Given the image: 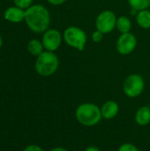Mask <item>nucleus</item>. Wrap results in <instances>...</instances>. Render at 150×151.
Masks as SVG:
<instances>
[{"label":"nucleus","instance_id":"f03ea898","mask_svg":"<svg viewBox=\"0 0 150 151\" xmlns=\"http://www.w3.org/2000/svg\"><path fill=\"white\" fill-rule=\"evenodd\" d=\"M76 120L84 127H95L103 119L101 108L93 103H83L75 111Z\"/></svg>","mask_w":150,"mask_h":151},{"label":"nucleus","instance_id":"20e7f679","mask_svg":"<svg viewBox=\"0 0 150 151\" xmlns=\"http://www.w3.org/2000/svg\"><path fill=\"white\" fill-rule=\"evenodd\" d=\"M63 39L71 48L82 51L87 44L88 36L82 28L76 26H71L65 29L63 33Z\"/></svg>","mask_w":150,"mask_h":151},{"label":"nucleus","instance_id":"f3484780","mask_svg":"<svg viewBox=\"0 0 150 151\" xmlns=\"http://www.w3.org/2000/svg\"><path fill=\"white\" fill-rule=\"evenodd\" d=\"M118 151H140L139 149L133 143H129V142H126V143H124L122 144L119 148Z\"/></svg>","mask_w":150,"mask_h":151},{"label":"nucleus","instance_id":"1a4fd4ad","mask_svg":"<svg viewBox=\"0 0 150 151\" xmlns=\"http://www.w3.org/2000/svg\"><path fill=\"white\" fill-rule=\"evenodd\" d=\"M119 112V105L113 100L105 102L101 107V113L103 119L111 120L117 117Z\"/></svg>","mask_w":150,"mask_h":151},{"label":"nucleus","instance_id":"4468645a","mask_svg":"<svg viewBox=\"0 0 150 151\" xmlns=\"http://www.w3.org/2000/svg\"><path fill=\"white\" fill-rule=\"evenodd\" d=\"M27 50L28 52L35 57H38L40 54H42L44 51V47L42 42H40L37 39H32L27 42Z\"/></svg>","mask_w":150,"mask_h":151},{"label":"nucleus","instance_id":"aec40b11","mask_svg":"<svg viewBox=\"0 0 150 151\" xmlns=\"http://www.w3.org/2000/svg\"><path fill=\"white\" fill-rule=\"evenodd\" d=\"M47 1L52 5H60V4H63L64 3H65L67 0H47Z\"/></svg>","mask_w":150,"mask_h":151},{"label":"nucleus","instance_id":"6e6552de","mask_svg":"<svg viewBox=\"0 0 150 151\" xmlns=\"http://www.w3.org/2000/svg\"><path fill=\"white\" fill-rule=\"evenodd\" d=\"M137 46L136 36L129 32L126 34H121L116 42L117 51L121 55H129L134 51Z\"/></svg>","mask_w":150,"mask_h":151},{"label":"nucleus","instance_id":"f257e3e1","mask_svg":"<svg viewBox=\"0 0 150 151\" xmlns=\"http://www.w3.org/2000/svg\"><path fill=\"white\" fill-rule=\"evenodd\" d=\"M25 22L28 28L34 33H44L50 28V12L42 4H33L25 10Z\"/></svg>","mask_w":150,"mask_h":151},{"label":"nucleus","instance_id":"7ed1b4c3","mask_svg":"<svg viewBox=\"0 0 150 151\" xmlns=\"http://www.w3.org/2000/svg\"><path fill=\"white\" fill-rule=\"evenodd\" d=\"M59 59L55 52L44 50L35 60L34 67L36 73L43 77L53 75L58 69Z\"/></svg>","mask_w":150,"mask_h":151},{"label":"nucleus","instance_id":"9d476101","mask_svg":"<svg viewBox=\"0 0 150 151\" xmlns=\"http://www.w3.org/2000/svg\"><path fill=\"white\" fill-rule=\"evenodd\" d=\"M4 19L11 23H19L25 20V10L21 9L18 6H11L8 7L4 11Z\"/></svg>","mask_w":150,"mask_h":151},{"label":"nucleus","instance_id":"4be33fe9","mask_svg":"<svg viewBox=\"0 0 150 151\" xmlns=\"http://www.w3.org/2000/svg\"><path fill=\"white\" fill-rule=\"evenodd\" d=\"M50 151H68L66 149L63 148V147H56V148H53Z\"/></svg>","mask_w":150,"mask_h":151},{"label":"nucleus","instance_id":"dca6fc26","mask_svg":"<svg viewBox=\"0 0 150 151\" xmlns=\"http://www.w3.org/2000/svg\"><path fill=\"white\" fill-rule=\"evenodd\" d=\"M14 4L16 6L21 8V9H27L28 7H30L31 5H33V1L34 0H13Z\"/></svg>","mask_w":150,"mask_h":151},{"label":"nucleus","instance_id":"f8f14e48","mask_svg":"<svg viewBox=\"0 0 150 151\" xmlns=\"http://www.w3.org/2000/svg\"><path fill=\"white\" fill-rule=\"evenodd\" d=\"M136 22L143 29L150 28V11L149 9L139 11L136 14Z\"/></svg>","mask_w":150,"mask_h":151},{"label":"nucleus","instance_id":"423d86ee","mask_svg":"<svg viewBox=\"0 0 150 151\" xmlns=\"http://www.w3.org/2000/svg\"><path fill=\"white\" fill-rule=\"evenodd\" d=\"M117 16L111 10H105L100 12L95 19V27L103 34H110L116 28Z\"/></svg>","mask_w":150,"mask_h":151},{"label":"nucleus","instance_id":"5701e85b","mask_svg":"<svg viewBox=\"0 0 150 151\" xmlns=\"http://www.w3.org/2000/svg\"><path fill=\"white\" fill-rule=\"evenodd\" d=\"M2 45H3V38H2V36L0 35V48L2 47Z\"/></svg>","mask_w":150,"mask_h":151},{"label":"nucleus","instance_id":"0eeeda50","mask_svg":"<svg viewBox=\"0 0 150 151\" xmlns=\"http://www.w3.org/2000/svg\"><path fill=\"white\" fill-rule=\"evenodd\" d=\"M63 41V35L55 28L47 29L42 35V42L43 44L44 50L55 52L59 49Z\"/></svg>","mask_w":150,"mask_h":151},{"label":"nucleus","instance_id":"ddd939ff","mask_svg":"<svg viewBox=\"0 0 150 151\" xmlns=\"http://www.w3.org/2000/svg\"><path fill=\"white\" fill-rule=\"evenodd\" d=\"M116 28L120 34H126L131 32L132 21L127 16H120L117 19Z\"/></svg>","mask_w":150,"mask_h":151},{"label":"nucleus","instance_id":"39448f33","mask_svg":"<svg viewBox=\"0 0 150 151\" xmlns=\"http://www.w3.org/2000/svg\"><path fill=\"white\" fill-rule=\"evenodd\" d=\"M145 88V81L143 77L138 73L128 75L123 83V91L125 95L130 98L140 96Z\"/></svg>","mask_w":150,"mask_h":151},{"label":"nucleus","instance_id":"9b49d317","mask_svg":"<svg viewBox=\"0 0 150 151\" xmlns=\"http://www.w3.org/2000/svg\"><path fill=\"white\" fill-rule=\"evenodd\" d=\"M135 122L141 127H146L150 124V106H141L135 113Z\"/></svg>","mask_w":150,"mask_h":151},{"label":"nucleus","instance_id":"412c9836","mask_svg":"<svg viewBox=\"0 0 150 151\" xmlns=\"http://www.w3.org/2000/svg\"><path fill=\"white\" fill-rule=\"evenodd\" d=\"M84 151H101V150L96 146H88Z\"/></svg>","mask_w":150,"mask_h":151},{"label":"nucleus","instance_id":"2eb2a0df","mask_svg":"<svg viewBox=\"0 0 150 151\" xmlns=\"http://www.w3.org/2000/svg\"><path fill=\"white\" fill-rule=\"evenodd\" d=\"M129 5L132 9L136 10L137 12L149 9L150 6V0H127Z\"/></svg>","mask_w":150,"mask_h":151},{"label":"nucleus","instance_id":"a211bd4d","mask_svg":"<svg viewBox=\"0 0 150 151\" xmlns=\"http://www.w3.org/2000/svg\"><path fill=\"white\" fill-rule=\"evenodd\" d=\"M103 35H104V34H103L101 31H99V30H95V31H94L93 33H92V35H91V38H92V40H93V42H95V43H99V42H101L102 41H103Z\"/></svg>","mask_w":150,"mask_h":151},{"label":"nucleus","instance_id":"6ab92c4d","mask_svg":"<svg viewBox=\"0 0 150 151\" xmlns=\"http://www.w3.org/2000/svg\"><path fill=\"white\" fill-rule=\"evenodd\" d=\"M23 151H43V150H42V149L40 146L33 144V145H29V146L26 147V148H25V150H24Z\"/></svg>","mask_w":150,"mask_h":151}]
</instances>
